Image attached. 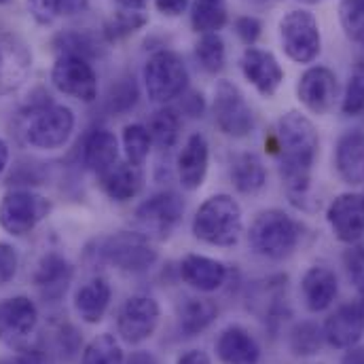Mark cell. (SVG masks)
<instances>
[{"mask_svg": "<svg viewBox=\"0 0 364 364\" xmlns=\"http://www.w3.org/2000/svg\"><path fill=\"white\" fill-rule=\"evenodd\" d=\"M265 146H269L277 157L279 178L290 201L301 205L309 195L311 174L320 151V136L314 121L299 110L282 114L273 134L265 140Z\"/></svg>", "mask_w": 364, "mask_h": 364, "instance_id": "cell-1", "label": "cell"}, {"mask_svg": "<svg viewBox=\"0 0 364 364\" xmlns=\"http://www.w3.org/2000/svg\"><path fill=\"white\" fill-rule=\"evenodd\" d=\"M85 259L91 265H108L117 272L140 275L157 265L159 252L144 233L119 231L95 237L85 248Z\"/></svg>", "mask_w": 364, "mask_h": 364, "instance_id": "cell-2", "label": "cell"}, {"mask_svg": "<svg viewBox=\"0 0 364 364\" xmlns=\"http://www.w3.org/2000/svg\"><path fill=\"white\" fill-rule=\"evenodd\" d=\"M303 225L279 208L263 210L248 229V244L255 255L267 261H284L292 257L303 242Z\"/></svg>", "mask_w": 364, "mask_h": 364, "instance_id": "cell-3", "label": "cell"}, {"mask_svg": "<svg viewBox=\"0 0 364 364\" xmlns=\"http://www.w3.org/2000/svg\"><path fill=\"white\" fill-rule=\"evenodd\" d=\"M191 229L195 240L208 246L231 248L244 233L242 205L227 193L212 195L197 208Z\"/></svg>", "mask_w": 364, "mask_h": 364, "instance_id": "cell-4", "label": "cell"}, {"mask_svg": "<svg viewBox=\"0 0 364 364\" xmlns=\"http://www.w3.org/2000/svg\"><path fill=\"white\" fill-rule=\"evenodd\" d=\"M51 210L53 203L45 195L32 188H13L0 199V227L13 237H23L32 233Z\"/></svg>", "mask_w": 364, "mask_h": 364, "instance_id": "cell-5", "label": "cell"}, {"mask_svg": "<svg viewBox=\"0 0 364 364\" xmlns=\"http://www.w3.org/2000/svg\"><path fill=\"white\" fill-rule=\"evenodd\" d=\"M279 43L294 64H311L322 51V32L316 15L307 9H292L279 19Z\"/></svg>", "mask_w": 364, "mask_h": 364, "instance_id": "cell-6", "label": "cell"}, {"mask_svg": "<svg viewBox=\"0 0 364 364\" xmlns=\"http://www.w3.org/2000/svg\"><path fill=\"white\" fill-rule=\"evenodd\" d=\"M144 87L153 102L168 104L188 87V70L186 64L176 51L159 49L144 64Z\"/></svg>", "mask_w": 364, "mask_h": 364, "instance_id": "cell-7", "label": "cell"}, {"mask_svg": "<svg viewBox=\"0 0 364 364\" xmlns=\"http://www.w3.org/2000/svg\"><path fill=\"white\" fill-rule=\"evenodd\" d=\"M26 142L41 151H55L62 149L77 125L75 112L64 104H49L32 114L26 117Z\"/></svg>", "mask_w": 364, "mask_h": 364, "instance_id": "cell-8", "label": "cell"}, {"mask_svg": "<svg viewBox=\"0 0 364 364\" xmlns=\"http://www.w3.org/2000/svg\"><path fill=\"white\" fill-rule=\"evenodd\" d=\"M214 123L229 138H246L255 132L257 117L244 91L231 81H218L212 102Z\"/></svg>", "mask_w": 364, "mask_h": 364, "instance_id": "cell-9", "label": "cell"}, {"mask_svg": "<svg viewBox=\"0 0 364 364\" xmlns=\"http://www.w3.org/2000/svg\"><path fill=\"white\" fill-rule=\"evenodd\" d=\"M38 307L26 294H15L0 301V343L13 352L32 348L38 328Z\"/></svg>", "mask_w": 364, "mask_h": 364, "instance_id": "cell-10", "label": "cell"}, {"mask_svg": "<svg viewBox=\"0 0 364 364\" xmlns=\"http://www.w3.org/2000/svg\"><path fill=\"white\" fill-rule=\"evenodd\" d=\"M161 324V305L149 294H134L117 311V335L127 346L149 341Z\"/></svg>", "mask_w": 364, "mask_h": 364, "instance_id": "cell-11", "label": "cell"}, {"mask_svg": "<svg viewBox=\"0 0 364 364\" xmlns=\"http://www.w3.org/2000/svg\"><path fill=\"white\" fill-rule=\"evenodd\" d=\"M184 201L174 191H161L151 195L136 208V223L140 225V233L149 240H168L176 227L182 223Z\"/></svg>", "mask_w": 364, "mask_h": 364, "instance_id": "cell-12", "label": "cell"}, {"mask_svg": "<svg viewBox=\"0 0 364 364\" xmlns=\"http://www.w3.org/2000/svg\"><path fill=\"white\" fill-rule=\"evenodd\" d=\"M53 87L79 102L91 104L97 100V75L90 60L79 55H58L51 68Z\"/></svg>", "mask_w": 364, "mask_h": 364, "instance_id": "cell-13", "label": "cell"}, {"mask_svg": "<svg viewBox=\"0 0 364 364\" xmlns=\"http://www.w3.org/2000/svg\"><path fill=\"white\" fill-rule=\"evenodd\" d=\"M30 45L13 32H0V97L19 90L32 73Z\"/></svg>", "mask_w": 364, "mask_h": 364, "instance_id": "cell-14", "label": "cell"}, {"mask_svg": "<svg viewBox=\"0 0 364 364\" xmlns=\"http://www.w3.org/2000/svg\"><path fill=\"white\" fill-rule=\"evenodd\" d=\"M326 223L341 244H358L364 237V193H341L326 208Z\"/></svg>", "mask_w": 364, "mask_h": 364, "instance_id": "cell-15", "label": "cell"}, {"mask_svg": "<svg viewBox=\"0 0 364 364\" xmlns=\"http://www.w3.org/2000/svg\"><path fill=\"white\" fill-rule=\"evenodd\" d=\"M299 102L314 114H326L333 110L339 97V79L328 66H311L296 81Z\"/></svg>", "mask_w": 364, "mask_h": 364, "instance_id": "cell-16", "label": "cell"}, {"mask_svg": "<svg viewBox=\"0 0 364 364\" xmlns=\"http://www.w3.org/2000/svg\"><path fill=\"white\" fill-rule=\"evenodd\" d=\"M324 341L333 350H348L358 346L364 337V314L358 303H343L322 324Z\"/></svg>", "mask_w": 364, "mask_h": 364, "instance_id": "cell-17", "label": "cell"}, {"mask_svg": "<svg viewBox=\"0 0 364 364\" xmlns=\"http://www.w3.org/2000/svg\"><path fill=\"white\" fill-rule=\"evenodd\" d=\"M242 75L263 97H273L284 83V68L272 51L259 47H246L240 60Z\"/></svg>", "mask_w": 364, "mask_h": 364, "instance_id": "cell-18", "label": "cell"}, {"mask_svg": "<svg viewBox=\"0 0 364 364\" xmlns=\"http://www.w3.org/2000/svg\"><path fill=\"white\" fill-rule=\"evenodd\" d=\"M75 275L73 263L58 250H49L45 252L32 273V284L36 286V290L41 292V296L49 303L60 301Z\"/></svg>", "mask_w": 364, "mask_h": 364, "instance_id": "cell-19", "label": "cell"}, {"mask_svg": "<svg viewBox=\"0 0 364 364\" xmlns=\"http://www.w3.org/2000/svg\"><path fill=\"white\" fill-rule=\"evenodd\" d=\"M178 275H181L182 282L188 288H193L195 292L210 294V292L220 290L227 284L229 267L223 261H218V259L191 252V255H186V257L181 259Z\"/></svg>", "mask_w": 364, "mask_h": 364, "instance_id": "cell-20", "label": "cell"}, {"mask_svg": "<svg viewBox=\"0 0 364 364\" xmlns=\"http://www.w3.org/2000/svg\"><path fill=\"white\" fill-rule=\"evenodd\" d=\"M214 352L220 364H259L263 356L259 339L242 324L225 326L214 341Z\"/></svg>", "mask_w": 364, "mask_h": 364, "instance_id": "cell-21", "label": "cell"}, {"mask_svg": "<svg viewBox=\"0 0 364 364\" xmlns=\"http://www.w3.org/2000/svg\"><path fill=\"white\" fill-rule=\"evenodd\" d=\"M299 292L307 311L322 314L331 309V305L337 301V294H339L337 273L326 265H311L301 275Z\"/></svg>", "mask_w": 364, "mask_h": 364, "instance_id": "cell-22", "label": "cell"}, {"mask_svg": "<svg viewBox=\"0 0 364 364\" xmlns=\"http://www.w3.org/2000/svg\"><path fill=\"white\" fill-rule=\"evenodd\" d=\"M286 275H272L252 286L248 292V307L267 324H277L288 314L286 307Z\"/></svg>", "mask_w": 364, "mask_h": 364, "instance_id": "cell-23", "label": "cell"}, {"mask_svg": "<svg viewBox=\"0 0 364 364\" xmlns=\"http://www.w3.org/2000/svg\"><path fill=\"white\" fill-rule=\"evenodd\" d=\"M112 286L106 277L93 275L75 290L73 307L85 324H100L110 307Z\"/></svg>", "mask_w": 364, "mask_h": 364, "instance_id": "cell-24", "label": "cell"}, {"mask_svg": "<svg viewBox=\"0 0 364 364\" xmlns=\"http://www.w3.org/2000/svg\"><path fill=\"white\" fill-rule=\"evenodd\" d=\"M337 176L350 186L364 184V132L350 129L339 136L335 144Z\"/></svg>", "mask_w": 364, "mask_h": 364, "instance_id": "cell-25", "label": "cell"}, {"mask_svg": "<svg viewBox=\"0 0 364 364\" xmlns=\"http://www.w3.org/2000/svg\"><path fill=\"white\" fill-rule=\"evenodd\" d=\"M97 186L108 199L125 203L142 191L144 174L138 166H132L129 161H117L114 166L97 174Z\"/></svg>", "mask_w": 364, "mask_h": 364, "instance_id": "cell-26", "label": "cell"}, {"mask_svg": "<svg viewBox=\"0 0 364 364\" xmlns=\"http://www.w3.org/2000/svg\"><path fill=\"white\" fill-rule=\"evenodd\" d=\"M81 161L95 176L119 161V140L108 127H93L81 142Z\"/></svg>", "mask_w": 364, "mask_h": 364, "instance_id": "cell-27", "label": "cell"}, {"mask_svg": "<svg viewBox=\"0 0 364 364\" xmlns=\"http://www.w3.org/2000/svg\"><path fill=\"white\" fill-rule=\"evenodd\" d=\"M210 166V144L205 136L193 134L184 142V149L178 155V178H181L182 188L186 191H197L208 174Z\"/></svg>", "mask_w": 364, "mask_h": 364, "instance_id": "cell-28", "label": "cell"}, {"mask_svg": "<svg viewBox=\"0 0 364 364\" xmlns=\"http://www.w3.org/2000/svg\"><path fill=\"white\" fill-rule=\"evenodd\" d=\"M178 331L184 337L205 333L218 318V303L208 296H184L178 303Z\"/></svg>", "mask_w": 364, "mask_h": 364, "instance_id": "cell-29", "label": "cell"}, {"mask_svg": "<svg viewBox=\"0 0 364 364\" xmlns=\"http://www.w3.org/2000/svg\"><path fill=\"white\" fill-rule=\"evenodd\" d=\"M229 176L240 193L257 195L267 184V168L257 153H240L231 159Z\"/></svg>", "mask_w": 364, "mask_h": 364, "instance_id": "cell-30", "label": "cell"}, {"mask_svg": "<svg viewBox=\"0 0 364 364\" xmlns=\"http://www.w3.org/2000/svg\"><path fill=\"white\" fill-rule=\"evenodd\" d=\"M51 45L60 55H79L85 60H93L104 53L106 41L102 38V34L97 36L90 30H64L53 36Z\"/></svg>", "mask_w": 364, "mask_h": 364, "instance_id": "cell-31", "label": "cell"}, {"mask_svg": "<svg viewBox=\"0 0 364 364\" xmlns=\"http://www.w3.org/2000/svg\"><path fill=\"white\" fill-rule=\"evenodd\" d=\"M324 343V331L314 320H301L288 331V350L294 358H314L322 352Z\"/></svg>", "mask_w": 364, "mask_h": 364, "instance_id": "cell-32", "label": "cell"}, {"mask_svg": "<svg viewBox=\"0 0 364 364\" xmlns=\"http://www.w3.org/2000/svg\"><path fill=\"white\" fill-rule=\"evenodd\" d=\"M181 114L176 108L172 106H161L157 108L151 119H149V134L153 138V142L159 146V149H172L178 138H181Z\"/></svg>", "mask_w": 364, "mask_h": 364, "instance_id": "cell-33", "label": "cell"}, {"mask_svg": "<svg viewBox=\"0 0 364 364\" xmlns=\"http://www.w3.org/2000/svg\"><path fill=\"white\" fill-rule=\"evenodd\" d=\"M146 23H149V17H146L144 11L119 9L112 17L106 19V23L102 26L100 34L106 41V45H114V43H121V41L129 38L132 34H136Z\"/></svg>", "mask_w": 364, "mask_h": 364, "instance_id": "cell-34", "label": "cell"}, {"mask_svg": "<svg viewBox=\"0 0 364 364\" xmlns=\"http://www.w3.org/2000/svg\"><path fill=\"white\" fill-rule=\"evenodd\" d=\"M229 23V11L220 0H195L191 6V26L199 34H218Z\"/></svg>", "mask_w": 364, "mask_h": 364, "instance_id": "cell-35", "label": "cell"}, {"mask_svg": "<svg viewBox=\"0 0 364 364\" xmlns=\"http://www.w3.org/2000/svg\"><path fill=\"white\" fill-rule=\"evenodd\" d=\"M81 364H125L121 341L112 333H100L83 350Z\"/></svg>", "mask_w": 364, "mask_h": 364, "instance_id": "cell-36", "label": "cell"}, {"mask_svg": "<svg viewBox=\"0 0 364 364\" xmlns=\"http://www.w3.org/2000/svg\"><path fill=\"white\" fill-rule=\"evenodd\" d=\"M195 58L208 75H218L227 64V47L220 34H201L195 45Z\"/></svg>", "mask_w": 364, "mask_h": 364, "instance_id": "cell-37", "label": "cell"}, {"mask_svg": "<svg viewBox=\"0 0 364 364\" xmlns=\"http://www.w3.org/2000/svg\"><path fill=\"white\" fill-rule=\"evenodd\" d=\"M123 149H125V157L132 166H142L151 153L153 146V138L149 134V127L142 123H129L123 127Z\"/></svg>", "mask_w": 364, "mask_h": 364, "instance_id": "cell-38", "label": "cell"}, {"mask_svg": "<svg viewBox=\"0 0 364 364\" xmlns=\"http://www.w3.org/2000/svg\"><path fill=\"white\" fill-rule=\"evenodd\" d=\"M138 97H140L138 83L134 77L127 75L110 85L108 95H106V106L112 114H125L138 104Z\"/></svg>", "mask_w": 364, "mask_h": 364, "instance_id": "cell-39", "label": "cell"}, {"mask_svg": "<svg viewBox=\"0 0 364 364\" xmlns=\"http://www.w3.org/2000/svg\"><path fill=\"white\" fill-rule=\"evenodd\" d=\"M341 110L348 117H358L364 112V60H356L350 79H348V87L341 100Z\"/></svg>", "mask_w": 364, "mask_h": 364, "instance_id": "cell-40", "label": "cell"}, {"mask_svg": "<svg viewBox=\"0 0 364 364\" xmlns=\"http://www.w3.org/2000/svg\"><path fill=\"white\" fill-rule=\"evenodd\" d=\"M339 19L346 34L364 45V0H343L339 6Z\"/></svg>", "mask_w": 364, "mask_h": 364, "instance_id": "cell-41", "label": "cell"}, {"mask_svg": "<svg viewBox=\"0 0 364 364\" xmlns=\"http://www.w3.org/2000/svg\"><path fill=\"white\" fill-rule=\"evenodd\" d=\"M343 269L348 273L350 284L358 290V294H364V246L352 244L343 252Z\"/></svg>", "mask_w": 364, "mask_h": 364, "instance_id": "cell-42", "label": "cell"}, {"mask_svg": "<svg viewBox=\"0 0 364 364\" xmlns=\"http://www.w3.org/2000/svg\"><path fill=\"white\" fill-rule=\"evenodd\" d=\"M233 28H235V34L240 36V41L244 45H248V47H255V43L263 34V21L259 17H255V15H242V17H237L235 23H233Z\"/></svg>", "mask_w": 364, "mask_h": 364, "instance_id": "cell-43", "label": "cell"}, {"mask_svg": "<svg viewBox=\"0 0 364 364\" xmlns=\"http://www.w3.org/2000/svg\"><path fill=\"white\" fill-rule=\"evenodd\" d=\"M19 269V252L13 244L0 242V286L13 282Z\"/></svg>", "mask_w": 364, "mask_h": 364, "instance_id": "cell-44", "label": "cell"}, {"mask_svg": "<svg viewBox=\"0 0 364 364\" xmlns=\"http://www.w3.org/2000/svg\"><path fill=\"white\" fill-rule=\"evenodd\" d=\"M36 23L49 26L58 19V0H26Z\"/></svg>", "mask_w": 364, "mask_h": 364, "instance_id": "cell-45", "label": "cell"}, {"mask_svg": "<svg viewBox=\"0 0 364 364\" xmlns=\"http://www.w3.org/2000/svg\"><path fill=\"white\" fill-rule=\"evenodd\" d=\"M79 333L70 326V324H60L58 331H55V346H58V352L66 354V356H75V352L79 350Z\"/></svg>", "mask_w": 364, "mask_h": 364, "instance_id": "cell-46", "label": "cell"}, {"mask_svg": "<svg viewBox=\"0 0 364 364\" xmlns=\"http://www.w3.org/2000/svg\"><path fill=\"white\" fill-rule=\"evenodd\" d=\"M0 364H47V356L38 348H30L23 352H17L9 358H2Z\"/></svg>", "mask_w": 364, "mask_h": 364, "instance_id": "cell-47", "label": "cell"}, {"mask_svg": "<svg viewBox=\"0 0 364 364\" xmlns=\"http://www.w3.org/2000/svg\"><path fill=\"white\" fill-rule=\"evenodd\" d=\"M203 110H205V100H203L201 93H197V91L182 93V112H184V114L197 119V117L203 114Z\"/></svg>", "mask_w": 364, "mask_h": 364, "instance_id": "cell-48", "label": "cell"}, {"mask_svg": "<svg viewBox=\"0 0 364 364\" xmlns=\"http://www.w3.org/2000/svg\"><path fill=\"white\" fill-rule=\"evenodd\" d=\"M90 9V0H58V17L81 15Z\"/></svg>", "mask_w": 364, "mask_h": 364, "instance_id": "cell-49", "label": "cell"}, {"mask_svg": "<svg viewBox=\"0 0 364 364\" xmlns=\"http://www.w3.org/2000/svg\"><path fill=\"white\" fill-rule=\"evenodd\" d=\"M155 6L166 17H178L186 11L188 0H155Z\"/></svg>", "mask_w": 364, "mask_h": 364, "instance_id": "cell-50", "label": "cell"}, {"mask_svg": "<svg viewBox=\"0 0 364 364\" xmlns=\"http://www.w3.org/2000/svg\"><path fill=\"white\" fill-rule=\"evenodd\" d=\"M176 364H212V358L203 350H186L178 356Z\"/></svg>", "mask_w": 364, "mask_h": 364, "instance_id": "cell-51", "label": "cell"}, {"mask_svg": "<svg viewBox=\"0 0 364 364\" xmlns=\"http://www.w3.org/2000/svg\"><path fill=\"white\" fill-rule=\"evenodd\" d=\"M339 364H364V346H352L348 350H343V356Z\"/></svg>", "mask_w": 364, "mask_h": 364, "instance_id": "cell-52", "label": "cell"}, {"mask_svg": "<svg viewBox=\"0 0 364 364\" xmlns=\"http://www.w3.org/2000/svg\"><path fill=\"white\" fill-rule=\"evenodd\" d=\"M125 364H161L159 358L146 350H138V352H132L129 358H125Z\"/></svg>", "mask_w": 364, "mask_h": 364, "instance_id": "cell-53", "label": "cell"}, {"mask_svg": "<svg viewBox=\"0 0 364 364\" xmlns=\"http://www.w3.org/2000/svg\"><path fill=\"white\" fill-rule=\"evenodd\" d=\"M112 2H117L121 9H129V11H144V6H146V2H149V0H112Z\"/></svg>", "mask_w": 364, "mask_h": 364, "instance_id": "cell-54", "label": "cell"}, {"mask_svg": "<svg viewBox=\"0 0 364 364\" xmlns=\"http://www.w3.org/2000/svg\"><path fill=\"white\" fill-rule=\"evenodd\" d=\"M9 157H11L9 144L0 138V176H2V174H4V170L9 168Z\"/></svg>", "mask_w": 364, "mask_h": 364, "instance_id": "cell-55", "label": "cell"}, {"mask_svg": "<svg viewBox=\"0 0 364 364\" xmlns=\"http://www.w3.org/2000/svg\"><path fill=\"white\" fill-rule=\"evenodd\" d=\"M358 305H360V309H363V314H364V294H360V301H358Z\"/></svg>", "mask_w": 364, "mask_h": 364, "instance_id": "cell-56", "label": "cell"}, {"mask_svg": "<svg viewBox=\"0 0 364 364\" xmlns=\"http://www.w3.org/2000/svg\"><path fill=\"white\" fill-rule=\"evenodd\" d=\"M301 2H307V4H316L318 0H301Z\"/></svg>", "mask_w": 364, "mask_h": 364, "instance_id": "cell-57", "label": "cell"}, {"mask_svg": "<svg viewBox=\"0 0 364 364\" xmlns=\"http://www.w3.org/2000/svg\"><path fill=\"white\" fill-rule=\"evenodd\" d=\"M6 2H9V0H0V4H6Z\"/></svg>", "mask_w": 364, "mask_h": 364, "instance_id": "cell-58", "label": "cell"}, {"mask_svg": "<svg viewBox=\"0 0 364 364\" xmlns=\"http://www.w3.org/2000/svg\"><path fill=\"white\" fill-rule=\"evenodd\" d=\"M220 2H225V0H220Z\"/></svg>", "mask_w": 364, "mask_h": 364, "instance_id": "cell-59", "label": "cell"}]
</instances>
